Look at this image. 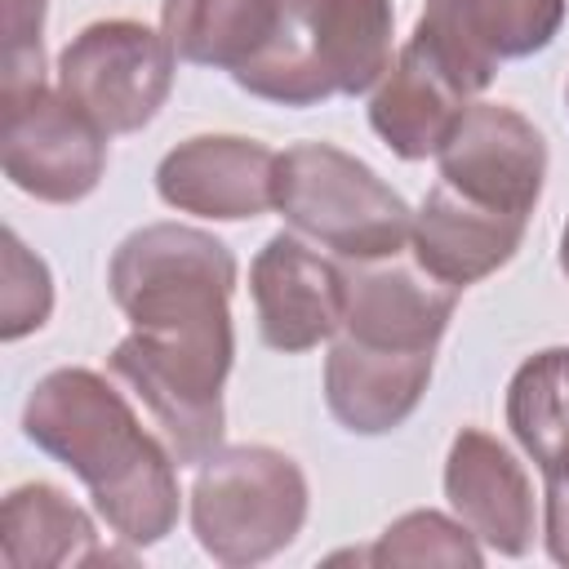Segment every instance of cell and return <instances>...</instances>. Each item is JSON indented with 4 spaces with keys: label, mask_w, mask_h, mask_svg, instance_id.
Returning a JSON list of instances; mask_svg holds the SVG:
<instances>
[{
    "label": "cell",
    "mask_w": 569,
    "mask_h": 569,
    "mask_svg": "<svg viewBox=\"0 0 569 569\" xmlns=\"http://www.w3.org/2000/svg\"><path fill=\"white\" fill-rule=\"evenodd\" d=\"M129 320L111 373L142 400L178 467L222 449V382L236 360V253L200 227L151 222L129 231L107 267Z\"/></svg>",
    "instance_id": "obj_1"
},
{
    "label": "cell",
    "mask_w": 569,
    "mask_h": 569,
    "mask_svg": "<svg viewBox=\"0 0 569 569\" xmlns=\"http://www.w3.org/2000/svg\"><path fill=\"white\" fill-rule=\"evenodd\" d=\"M22 431L89 489L120 542L151 547L178 525V458L102 373L80 365L44 373L22 405Z\"/></svg>",
    "instance_id": "obj_2"
},
{
    "label": "cell",
    "mask_w": 569,
    "mask_h": 569,
    "mask_svg": "<svg viewBox=\"0 0 569 569\" xmlns=\"http://www.w3.org/2000/svg\"><path fill=\"white\" fill-rule=\"evenodd\" d=\"M391 0H284L271 40L231 80L280 107L369 93L391 67Z\"/></svg>",
    "instance_id": "obj_3"
},
{
    "label": "cell",
    "mask_w": 569,
    "mask_h": 569,
    "mask_svg": "<svg viewBox=\"0 0 569 569\" xmlns=\"http://www.w3.org/2000/svg\"><path fill=\"white\" fill-rule=\"evenodd\" d=\"M276 209L293 231L351 262L396 258L413 236L405 196L333 142H293L276 156Z\"/></svg>",
    "instance_id": "obj_4"
},
{
    "label": "cell",
    "mask_w": 569,
    "mask_h": 569,
    "mask_svg": "<svg viewBox=\"0 0 569 569\" xmlns=\"http://www.w3.org/2000/svg\"><path fill=\"white\" fill-rule=\"evenodd\" d=\"M311 507L302 467L271 445H222L196 467L191 533L218 565H258L284 551Z\"/></svg>",
    "instance_id": "obj_5"
},
{
    "label": "cell",
    "mask_w": 569,
    "mask_h": 569,
    "mask_svg": "<svg viewBox=\"0 0 569 569\" xmlns=\"http://www.w3.org/2000/svg\"><path fill=\"white\" fill-rule=\"evenodd\" d=\"M173 62L178 53L164 31H151L138 18H102L58 53V89L107 133H133L164 107Z\"/></svg>",
    "instance_id": "obj_6"
},
{
    "label": "cell",
    "mask_w": 569,
    "mask_h": 569,
    "mask_svg": "<svg viewBox=\"0 0 569 569\" xmlns=\"http://www.w3.org/2000/svg\"><path fill=\"white\" fill-rule=\"evenodd\" d=\"M0 156L4 178L44 200V204H76L84 200L107 173V129L76 107L58 84H31L22 93L0 98Z\"/></svg>",
    "instance_id": "obj_7"
},
{
    "label": "cell",
    "mask_w": 569,
    "mask_h": 569,
    "mask_svg": "<svg viewBox=\"0 0 569 569\" xmlns=\"http://www.w3.org/2000/svg\"><path fill=\"white\" fill-rule=\"evenodd\" d=\"M440 182L458 196L529 218L547 182V138L511 102H471L436 151Z\"/></svg>",
    "instance_id": "obj_8"
},
{
    "label": "cell",
    "mask_w": 569,
    "mask_h": 569,
    "mask_svg": "<svg viewBox=\"0 0 569 569\" xmlns=\"http://www.w3.org/2000/svg\"><path fill=\"white\" fill-rule=\"evenodd\" d=\"M565 4L569 0H427L413 40L476 98L489 89L498 62L542 53L556 40Z\"/></svg>",
    "instance_id": "obj_9"
},
{
    "label": "cell",
    "mask_w": 569,
    "mask_h": 569,
    "mask_svg": "<svg viewBox=\"0 0 569 569\" xmlns=\"http://www.w3.org/2000/svg\"><path fill=\"white\" fill-rule=\"evenodd\" d=\"M249 293L258 311V333L271 351H311L342 329L347 311V271L302 244L293 231L271 236L253 267Z\"/></svg>",
    "instance_id": "obj_10"
},
{
    "label": "cell",
    "mask_w": 569,
    "mask_h": 569,
    "mask_svg": "<svg viewBox=\"0 0 569 569\" xmlns=\"http://www.w3.org/2000/svg\"><path fill=\"white\" fill-rule=\"evenodd\" d=\"M156 191L178 213L244 222L276 209V151L240 133H196L164 151Z\"/></svg>",
    "instance_id": "obj_11"
},
{
    "label": "cell",
    "mask_w": 569,
    "mask_h": 569,
    "mask_svg": "<svg viewBox=\"0 0 569 569\" xmlns=\"http://www.w3.org/2000/svg\"><path fill=\"white\" fill-rule=\"evenodd\" d=\"M458 307V289L440 284L422 267H405L396 258L356 262L347 271V311L342 338L400 351V356H436Z\"/></svg>",
    "instance_id": "obj_12"
},
{
    "label": "cell",
    "mask_w": 569,
    "mask_h": 569,
    "mask_svg": "<svg viewBox=\"0 0 569 569\" xmlns=\"http://www.w3.org/2000/svg\"><path fill=\"white\" fill-rule=\"evenodd\" d=\"M445 498L453 516L498 556H525L533 542V485L516 453L480 431L462 427L445 458Z\"/></svg>",
    "instance_id": "obj_13"
},
{
    "label": "cell",
    "mask_w": 569,
    "mask_h": 569,
    "mask_svg": "<svg viewBox=\"0 0 569 569\" xmlns=\"http://www.w3.org/2000/svg\"><path fill=\"white\" fill-rule=\"evenodd\" d=\"M525 222L516 213L476 204L467 196H458L453 187L436 182L422 200V209L413 213V262L436 276L449 289H467L485 276H493L498 267H507L525 240Z\"/></svg>",
    "instance_id": "obj_14"
},
{
    "label": "cell",
    "mask_w": 569,
    "mask_h": 569,
    "mask_svg": "<svg viewBox=\"0 0 569 569\" xmlns=\"http://www.w3.org/2000/svg\"><path fill=\"white\" fill-rule=\"evenodd\" d=\"M467 107L471 93L453 80V71L409 36L387 76L373 84L369 124L400 160H427L449 142Z\"/></svg>",
    "instance_id": "obj_15"
},
{
    "label": "cell",
    "mask_w": 569,
    "mask_h": 569,
    "mask_svg": "<svg viewBox=\"0 0 569 569\" xmlns=\"http://www.w3.org/2000/svg\"><path fill=\"white\" fill-rule=\"evenodd\" d=\"M436 356H400L333 333L325 356V405L356 436L396 431L427 396Z\"/></svg>",
    "instance_id": "obj_16"
},
{
    "label": "cell",
    "mask_w": 569,
    "mask_h": 569,
    "mask_svg": "<svg viewBox=\"0 0 569 569\" xmlns=\"http://www.w3.org/2000/svg\"><path fill=\"white\" fill-rule=\"evenodd\" d=\"M0 560L9 569H62V565H102L116 560V551L98 542L89 511L76 507L58 485L27 480L4 493Z\"/></svg>",
    "instance_id": "obj_17"
},
{
    "label": "cell",
    "mask_w": 569,
    "mask_h": 569,
    "mask_svg": "<svg viewBox=\"0 0 569 569\" xmlns=\"http://www.w3.org/2000/svg\"><path fill=\"white\" fill-rule=\"evenodd\" d=\"M284 0H160V31L182 62L240 71L276 31Z\"/></svg>",
    "instance_id": "obj_18"
},
{
    "label": "cell",
    "mask_w": 569,
    "mask_h": 569,
    "mask_svg": "<svg viewBox=\"0 0 569 569\" xmlns=\"http://www.w3.org/2000/svg\"><path fill=\"white\" fill-rule=\"evenodd\" d=\"M507 427L542 480L569 471V347H547L511 373Z\"/></svg>",
    "instance_id": "obj_19"
},
{
    "label": "cell",
    "mask_w": 569,
    "mask_h": 569,
    "mask_svg": "<svg viewBox=\"0 0 569 569\" xmlns=\"http://www.w3.org/2000/svg\"><path fill=\"white\" fill-rule=\"evenodd\" d=\"M360 560H369V565H467V569H480L485 551H480V538L462 520H449V516L422 507V511H405L400 520H391L378 533V542L369 551H360Z\"/></svg>",
    "instance_id": "obj_20"
},
{
    "label": "cell",
    "mask_w": 569,
    "mask_h": 569,
    "mask_svg": "<svg viewBox=\"0 0 569 569\" xmlns=\"http://www.w3.org/2000/svg\"><path fill=\"white\" fill-rule=\"evenodd\" d=\"M53 311V276L40 253L22 244V236L4 231V284H0V338L18 342L36 333Z\"/></svg>",
    "instance_id": "obj_21"
},
{
    "label": "cell",
    "mask_w": 569,
    "mask_h": 569,
    "mask_svg": "<svg viewBox=\"0 0 569 569\" xmlns=\"http://www.w3.org/2000/svg\"><path fill=\"white\" fill-rule=\"evenodd\" d=\"M44 9L49 0H4V76L0 98L44 84Z\"/></svg>",
    "instance_id": "obj_22"
},
{
    "label": "cell",
    "mask_w": 569,
    "mask_h": 569,
    "mask_svg": "<svg viewBox=\"0 0 569 569\" xmlns=\"http://www.w3.org/2000/svg\"><path fill=\"white\" fill-rule=\"evenodd\" d=\"M542 538H547V556L556 565H569V471L565 476H547V493H542Z\"/></svg>",
    "instance_id": "obj_23"
},
{
    "label": "cell",
    "mask_w": 569,
    "mask_h": 569,
    "mask_svg": "<svg viewBox=\"0 0 569 569\" xmlns=\"http://www.w3.org/2000/svg\"><path fill=\"white\" fill-rule=\"evenodd\" d=\"M560 271H565V280H569V222H565V231H560Z\"/></svg>",
    "instance_id": "obj_24"
}]
</instances>
